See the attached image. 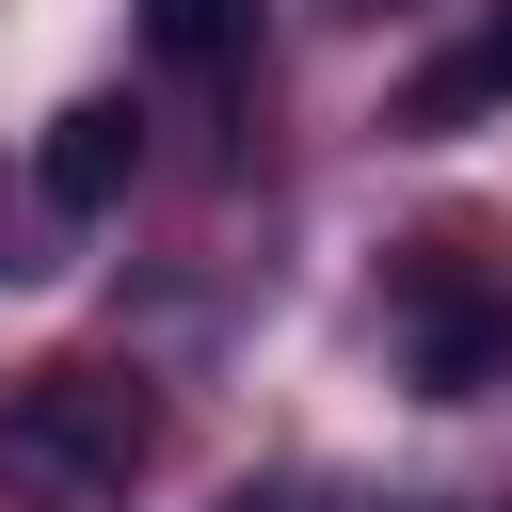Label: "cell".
Here are the masks:
<instances>
[{
    "mask_svg": "<svg viewBox=\"0 0 512 512\" xmlns=\"http://www.w3.org/2000/svg\"><path fill=\"white\" fill-rule=\"evenodd\" d=\"M480 112H512V0H480V16H464V32L384 96V128H400V144H448V128H480Z\"/></svg>",
    "mask_w": 512,
    "mask_h": 512,
    "instance_id": "obj_4",
    "label": "cell"
},
{
    "mask_svg": "<svg viewBox=\"0 0 512 512\" xmlns=\"http://www.w3.org/2000/svg\"><path fill=\"white\" fill-rule=\"evenodd\" d=\"M384 320H400L416 400H480V384H512V272H480V240H416L400 288H384Z\"/></svg>",
    "mask_w": 512,
    "mask_h": 512,
    "instance_id": "obj_2",
    "label": "cell"
},
{
    "mask_svg": "<svg viewBox=\"0 0 512 512\" xmlns=\"http://www.w3.org/2000/svg\"><path fill=\"white\" fill-rule=\"evenodd\" d=\"M352 16H384V0H352Z\"/></svg>",
    "mask_w": 512,
    "mask_h": 512,
    "instance_id": "obj_6",
    "label": "cell"
},
{
    "mask_svg": "<svg viewBox=\"0 0 512 512\" xmlns=\"http://www.w3.org/2000/svg\"><path fill=\"white\" fill-rule=\"evenodd\" d=\"M144 464H160V384L144 368L64 352V368L0 384V496L16 512H128Z\"/></svg>",
    "mask_w": 512,
    "mask_h": 512,
    "instance_id": "obj_1",
    "label": "cell"
},
{
    "mask_svg": "<svg viewBox=\"0 0 512 512\" xmlns=\"http://www.w3.org/2000/svg\"><path fill=\"white\" fill-rule=\"evenodd\" d=\"M128 176H144V112H128V96H64V112H48V144H32L48 224H112V208H128Z\"/></svg>",
    "mask_w": 512,
    "mask_h": 512,
    "instance_id": "obj_3",
    "label": "cell"
},
{
    "mask_svg": "<svg viewBox=\"0 0 512 512\" xmlns=\"http://www.w3.org/2000/svg\"><path fill=\"white\" fill-rule=\"evenodd\" d=\"M144 48L176 80H240L256 64V0H144Z\"/></svg>",
    "mask_w": 512,
    "mask_h": 512,
    "instance_id": "obj_5",
    "label": "cell"
},
{
    "mask_svg": "<svg viewBox=\"0 0 512 512\" xmlns=\"http://www.w3.org/2000/svg\"><path fill=\"white\" fill-rule=\"evenodd\" d=\"M240 512H272V496H240Z\"/></svg>",
    "mask_w": 512,
    "mask_h": 512,
    "instance_id": "obj_7",
    "label": "cell"
}]
</instances>
